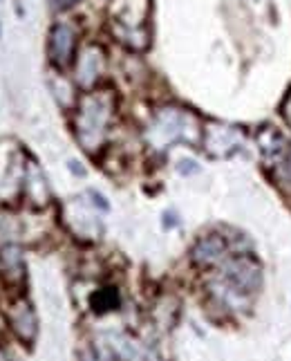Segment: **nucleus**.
Listing matches in <instances>:
<instances>
[{"instance_id": "obj_1", "label": "nucleus", "mask_w": 291, "mask_h": 361, "mask_svg": "<svg viewBox=\"0 0 291 361\" xmlns=\"http://www.w3.org/2000/svg\"><path fill=\"white\" fill-rule=\"evenodd\" d=\"M112 113L110 94H87L81 102L79 110V140L85 148H94L106 133V126Z\"/></svg>"}, {"instance_id": "obj_2", "label": "nucleus", "mask_w": 291, "mask_h": 361, "mask_svg": "<svg viewBox=\"0 0 291 361\" xmlns=\"http://www.w3.org/2000/svg\"><path fill=\"white\" fill-rule=\"evenodd\" d=\"M49 61L56 68H68L74 59V49H77V34L70 27V25H56L49 34Z\"/></svg>"}, {"instance_id": "obj_3", "label": "nucleus", "mask_w": 291, "mask_h": 361, "mask_svg": "<svg viewBox=\"0 0 291 361\" xmlns=\"http://www.w3.org/2000/svg\"><path fill=\"white\" fill-rule=\"evenodd\" d=\"M104 70V52L99 47H87L79 61V81L83 85H92Z\"/></svg>"}, {"instance_id": "obj_4", "label": "nucleus", "mask_w": 291, "mask_h": 361, "mask_svg": "<svg viewBox=\"0 0 291 361\" xmlns=\"http://www.w3.org/2000/svg\"><path fill=\"white\" fill-rule=\"evenodd\" d=\"M11 326H14V330L20 334L23 339H32L34 337V317L30 312L27 305H20V310H16V312H11Z\"/></svg>"}, {"instance_id": "obj_5", "label": "nucleus", "mask_w": 291, "mask_h": 361, "mask_svg": "<svg viewBox=\"0 0 291 361\" xmlns=\"http://www.w3.org/2000/svg\"><path fill=\"white\" fill-rule=\"evenodd\" d=\"M222 240L218 238H206V240H202L195 249V258L197 260H204V263H211V260H215L220 254H222Z\"/></svg>"}, {"instance_id": "obj_6", "label": "nucleus", "mask_w": 291, "mask_h": 361, "mask_svg": "<svg viewBox=\"0 0 291 361\" xmlns=\"http://www.w3.org/2000/svg\"><path fill=\"white\" fill-rule=\"evenodd\" d=\"M283 117H285V121L291 126V92L287 94V99L283 102Z\"/></svg>"}, {"instance_id": "obj_7", "label": "nucleus", "mask_w": 291, "mask_h": 361, "mask_svg": "<svg viewBox=\"0 0 291 361\" xmlns=\"http://www.w3.org/2000/svg\"><path fill=\"white\" fill-rule=\"evenodd\" d=\"M74 3H79V0H52V5L56 9H66V7H72Z\"/></svg>"}]
</instances>
